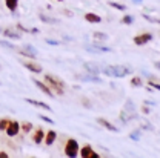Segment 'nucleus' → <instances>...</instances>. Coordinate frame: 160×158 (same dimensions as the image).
I'll return each instance as SVG.
<instances>
[{
    "label": "nucleus",
    "mask_w": 160,
    "mask_h": 158,
    "mask_svg": "<svg viewBox=\"0 0 160 158\" xmlns=\"http://www.w3.org/2000/svg\"><path fill=\"white\" fill-rule=\"evenodd\" d=\"M63 14H65V16H68V17H72V12H71V11H66V9H65V11H63Z\"/></svg>",
    "instance_id": "obj_39"
},
{
    "label": "nucleus",
    "mask_w": 160,
    "mask_h": 158,
    "mask_svg": "<svg viewBox=\"0 0 160 158\" xmlns=\"http://www.w3.org/2000/svg\"><path fill=\"white\" fill-rule=\"evenodd\" d=\"M92 39L96 40V41H106L108 40V34H105V32H92Z\"/></svg>",
    "instance_id": "obj_21"
},
{
    "label": "nucleus",
    "mask_w": 160,
    "mask_h": 158,
    "mask_svg": "<svg viewBox=\"0 0 160 158\" xmlns=\"http://www.w3.org/2000/svg\"><path fill=\"white\" fill-rule=\"evenodd\" d=\"M45 83L49 86V89L52 92H56L57 95H63L65 94V83L56 77V75H51V74H45Z\"/></svg>",
    "instance_id": "obj_2"
},
{
    "label": "nucleus",
    "mask_w": 160,
    "mask_h": 158,
    "mask_svg": "<svg viewBox=\"0 0 160 158\" xmlns=\"http://www.w3.org/2000/svg\"><path fill=\"white\" fill-rule=\"evenodd\" d=\"M22 65H23L29 72H32V74H42V72H43V69H42V66H40L39 63H34V61H22Z\"/></svg>",
    "instance_id": "obj_9"
},
{
    "label": "nucleus",
    "mask_w": 160,
    "mask_h": 158,
    "mask_svg": "<svg viewBox=\"0 0 160 158\" xmlns=\"http://www.w3.org/2000/svg\"><path fill=\"white\" fill-rule=\"evenodd\" d=\"M46 43L48 45H54V46H57V45H60L59 40H52V39H46Z\"/></svg>",
    "instance_id": "obj_33"
},
{
    "label": "nucleus",
    "mask_w": 160,
    "mask_h": 158,
    "mask_svg": "<svg viewBox=\"0 0 160 158\" xmlns=\"http://www.w3.org/2000/svg\"><path fill=\"white\" fill-rule=\"evenodd\" d=\"M154 68H156V69H159V71H160V61H156V63H154Z\"/></svg>",
    "instance_id": "obj_41"
},
{
    "label": "nucleus",
    "mask_w": 160,
    "mask_h": 158,
    "mask_svg": "<svg viewBox=\"0 0 160 158\" xmlns=\"http://www.w3.org/2000/svg\"><path fill=\"white\" fill-rule=\"evenodd\" d=\"M83 68H85V72H88V74H94V75L102 74V69H103L102 65L94 63V61H86V63L83 65Z\"/></svg>",
    "instance_id": "obj_5"
},
{
    "label": "nucleus",
    "mask_w": 160,
    "mask_h": 158,
    "mask_svg": "<svg viewBox=\"0 0 160 158\" xmlns=\"http://www.w3.org/2000/svg\"><path fill=\"white\" fill-rule=\"evenodd\" d=\"M140 135H142L140 129H136V131H132V132L129 134V138L134 140V141H139V140H140Z\"/></svg>",
    "instance_id": "obj_27"
},
{
    "label": "nucleus",
    "mask_w": 160,
    "mask_h": 158,
    "mask_svg": "<svg viewBox=\"0 0 160 158\" xmlns=\"http://www.w3.org/2000/svg\"><path fill=\"white\" fill-rule=\"evenodd\" d=\"M102 72L108 77H116V79H123L126 75H129L132 71L131 68L128 66H123V65H109V66H103Z\"/></svg>",
    "instance_id": "obj_1"
},
{
    "label": "nucleus",
    "mask_w": 160,
    "mask_h": 158,
    "mask_svg": "<svg viewBox=\"0 0 160 158\" xmlns=\"http://www.w3.org/2000/svg\"><path fill=\"white\" fill-rule=\"evenodd\" d=\"M132 2H134V3H142L143 0H132Z\"/></svg>",
    "instance_id": "obj_42"
},
{
    "label": "nucleus",
    "mask_w": 160,
    "mask_h": 158,
    "mask_svg": "<svg viewBox=\"0 0 160 158\" xmlns=\"http://www.w3.org/2000/svg\"><path fill=\"white\" fill-rule=\"evenodd\" d=\"M142 112H143V114H149V112H151V109L148 108V104H145V106H142Z\"/></svg>",
    "instance_id": "obj_35"
},
{
    "label": "nucleus",
    "mask_w": 160,
    "mask_h": 158,
    "mask_svg": "<svg viewBox=\"0 0 160 158\" xmlns=\"http://www.w3.org/2000/svg\"><path fill=\"white\" fill-rule=\"evenodd\" d=\"M91 46H94L99 52H112V48H109V46H105L103 45V41H92V45Z\"/></svg>",
    "instance_id": "obj_16"
},
{
    "label": "nucleus",
    "mask_w": 160,
    "mask_h": 158,
    "mask_svg": "<svg viewBox=\"0 0 160 158\" xmlns=\"http://www.w3.org/2000/svg\"><path fill=\"white\" fill-rule=\"evenodd\" d=\"M0 158H9V155H8L5 151H2V152H0Z\"/></svg>",
    "instance_id": "obj_38"
},
{
    "label": "nucleus",
    "mask_w": 160,
    "mask_h": 158,
    "mask_svg": "<svg viewBox=\"0 0 160 158\" xmlns=\"http://www.w3.org/2000/svg\"><path fill=\"white\" fill-rule=\"evenodd\" d=\"M20 129H22L23 132H26V134H28V132H31V131H32V123H29V121H25V123L20 126Z\"/></svg>",
    "instance_id": "obj_26"
},
{
    "label": "nucleus",
    "mask_w": 160,
    "mask_h": 158,
    "mask_svg": "<svg viewBox=\"0 0 160 158\" xmlns=\"http://www.w3.org/2000/svg\"><path fill=\"white\" fill-rule=\"evenodd\" d=\"M9 121H11V120H8V118H2L0 120V131H5V129L8 127Z\"/></svg>",
    "instance_id": "obj_29"
},
{
    "label": "nucleus",
    "mask_w": 160,
    "mask_h": 158,
    "mask_svg": "<svg viewBox=\"0 0 160 158\" xmlns=\"http://www.w3.org/2000/svg\"><path fill=\"white\" fill-rule=\"evenodd\" d=\"M120 120H122V123H128L129 120H132V117H131V115H129L125 109H123V111L120 112Z\"/></svg>",
    "instance_id": "obj_25"
},
{
    "label": "nucleus",
    "mask_w": 160,
    "mask_h": 158,
    "mask_svg": "<svg viewBox=\"0 0 160 158\" xmlns=\"http://www.w3.org/2000/svg\"><path fill=\"white\" fill-rule=\"evenodd\" d=\"M57 2H63V0H57Z\"/></svg>",
    "instance_id": "obj_44"
},
{
    "label": "nucleus",
    "mask_w": 160,
    "mask_h": 158,
    "mask_svg": "<svg viewBox=\"0 0 160 158\" xmlns=\"http://www.w3.org/2000/svg\"><path fill=\"white\" fill-rule=\"evenodd\" d=\"M56 140H57V132H56V131H49V132H46V137H45V144H46V146L54 144Z\"/></svg>",
    "instance_id": "obj_18"
},
{
    "label": "nucleus",
    "mask_w": 160,
    "mask_h": 158,
    "mask_svg": "<svg viewBox=\"0 0 160 158\" xmlns=\"http://www.w3.org/2000/svg\"><path fill=\"white\" fill-rule=\"evenodd\" d=\"M91 151H92V147H91V144H86V146H83L82 149H80V157L82 158H86L89 154H91Z\"/></svg>",
    "instance_id": "obj_22"
},
{
    "label": "nucleus",
    "mask_w": 160,
    "mask_h": 158,
    "mask_svg": "<svg viewBox=\"0 0 160 158\" xmlns=\"http://www.w3.org/2000/svg\"><path fill=\"white\" fill-rule=\"evenodd\" d=\"M111 8H116V9H119V11H126V6L123 5V3H119V2H109L108 3Z\"/></svg>",
    "instance_id": "obj_24"
},
{
    "label": "nucleus",
    "mask_w": 160,
    "mask_h": 158,
    "mask_svg": "<svg viewBox=\"0 0 160 158\" xmlns=\"http://www.w3.org/2000/svg\"><path fill=\"white\" fill-rule=\"evenodd\" d=\"M19 52L23 55V57H26V59H36L37 57V49L34 48V46H31V45H23L22 48L19 49Z\"/></svg>",
    "instance_id": "obj_6"
},
{
    "label": "nucleus",
    "mask_w": 160,
    "mask_h": 158,
    "mask_svg": "<svg viewBox=\"0 0 160 158\" xmlns=\"http://www.w3.org/2000/svg\"><path fill=\"white\" fill-rule=\"evenodd\" d=\"M40 118L43 120V121H46V123H49V124H54V120H51L49 117H45V115H40Z\"/></svg>",
    "instance_id": "obj_34"
},
{
    "label": "nucleus",
    "mask_w": 160,
    "mask_h": 158,
    "mask_svg": "<svg viewBox=\"0 0 160 158\" xmlns=\"http://www.w3.org/2000/svg\"><path fill=\"white\" fill-rule=\"evenodd\" d=\"M145 104H149V106H156V101H149V100H148V101H145Z\"/></svg>",
    "instance_id": "obj_40"
},
{
    "label": "nucleus",
    "mask_w": 160,
    "mask_h": 158,
    "mask_svg": "<svg viewBox=\"0 0 160 158\" xmlns=\"http://www.w3.org/2000/svg\"><path fill=\"white\" fill-rule=\"evenodd\" d=\"M142 129H146V131H154V127L151 124H142Z\"/></svg>",
    "instance_id": "obj_37"
},
{
    "label": "nucleus",
    "mask_w": 160,
    "mask_h": 158,
    "mask_svg": "<svg viewBox=\"0 0 160 158\" xmlns=\"http://www.w3.org/2000/svg\"><path fill=\"white\" fill-rule=\"evenodd\" d=\"M2 34L5 36V39H11V40H20L22 39V34H20L19 31H14V29H11V28L3 29Z\"/></svg>",
    "instance_id": "obj_11"
},
{
    "label": "nucleus",
    "mask_w": 160,
    "mask_h": 158,
    "mask_svg": "<svg viewBox=\"0 0 160 158\" xmlns=\"http://www.w3.org/2000/svg\"><path fill=\"white\" fill-rule=\"evenodd\" d=\"M5 5L11 12H16V9L19 6V0H5Z\"/></svg>",
    "instance_id": "obj_20"
},
{
    "label": "nucleus",
    "mask_w": 160,
    "mask_h": 158,
    "mask_svg": "<svg viewBox=\"0 0 160 158\" xmlns=\"http://www.w3.org/2000/svg\"><path fill=\"white\" fill-rule=\"evenodd\" d=\"M0 45H2V46H5V48H8V49H12V51L16 49V46H14L12 43L6 41V40H0Z\"/></svg>",
    "instance_id": "obj_30"
},
{
    "label": "nucleus",
    "mask_w": 160,
    "mask_h": 158,
    "mask_svg": "<svg viewBox=\"0 0 160 158\" xmlns=\"http://www.w3.org/2000/svg\"><path fill=\"white\" fill-rule=\"evenodd\" d=\"M148 84H149V88H154V89L160 91V84H159V83H154L152 80H149V81H148Z\"/></svg>",
    "instance_id": "obj_32"
},
{
    "label": "nucleus",
    "mask_w": 160,
    "mask_h": 158,
    "mask_svg": "<svg viewBox=\"0 0 160 158\" xmlns=\"http://www.w3.org/2000/svg\"><path fill=\"white\" fill-rule=\"evenodd\" d=\"M31 158H34V157H31Z\"/></svg>",
    "instance_id": "obj_45"
},
{
    "label": "nucleus",
    "mask_w": 160,
    "mask_h": 158,
    "mask_svg": "<svg viewBox=\"0 0 160 158\" xmlns=\"http://www.w3.org/2000/svg\"><path fill=\"white\" fill-rule=\"evenodd\" d=\"M76 79L80 80V81H85V83H103V80L100 79L99 75H94V74H88V72H85V74H76Z\"/></svg>",
    "instance_id": "obj_4"
},
{
    "label": "nucleus",
    "mask_w": 160,
    "mask_h": 158,
    "mask_svg": "<svg viewBox=\"0 0 160 158\" xmlns=\"http://www.w3.org/2000/svg\"><path fill=\"white\" fill-rule=\"evenodd\" d=\"M45 140V131L39 127L36 132H34V135H32V141L36 143V144H42V141Z\"/></svg>",
    "instance_id": "obj_17"
},
{
    "label": "nucleus",
    "mask_w": 160,
    "mask_h": 158,
    "mask_svg": "<svg viewBox=\"0 0 160 158\" xmlns=\"http://www.w3.org/2000/svg\"><path fill=\"white\" fill-rule=\"evenodd\" d=\"M39 19L42 20L43 23H46V25H57V23H59V19L51 17V16H46V14H42V12H39Z\"/></svg>",
    "instance_id": "obj_15"
},
{
    "label": "nucleus",
    "mask_w": 160,
    "mask_h": 158,
    "mask_svg": "<svg viewBox=\"0 0 160 158\" xmlns=\"http://www.w3.org/2000/svg\"><path fill=\"white\" fill-rule=\"evenodd\" d=\"M5 132H6L8 137H16V135L20 132L19 121H9V124H8V127L5 129Z\"/></svg>",
    "instance_id": "obj_8"
},
{
    "label": "nucleus",
    "mask_w": 160,
    "mask_h": 158,
    "mask_svg": "<svg viewBox=\"0 0 160 158\" xmlns=\"http://www.w3.org/2000/svg\"><path fill=\"white\" fill-rule=\"evenodd\" d=\"M125 111L132 117V118H137V112H136V104H134V101L132 100H128L126 103H125Z\"/></svg>",
    "instance_id": "obj_13"
},
{
    "label": "nucleus",
    "mask_w": 160,
    "mask_h": 158,
    "mask_svg": "<svg viewBox=\"0 0 160 158\" xmlns=\"http://www.w3.org/2000/svg\"><path fill=\"white\" fill-rule=\"evenodd\" d=\"M97 123H99L100 126H103L105 129H108L109 132H119V129L111 123V121H108V120H105V118H97Z\"/></svg>",
    "instance_id": "obj_12"
},
{
    "label": "nucleus",
    "mask_w": 160,
    "mask_h": 158,
    "mask_svg": "<svg viewBox=\"0 0 160 158\" xmlns=\"http://www.w3.org/2000/svg\"><path fill=\"white\" fill-rule=\"evenodd\" d=\"M86 158H100V155L97 154V152H94V151H91V154L88 155Z\"/></svg>",
    "instance_id": "obj_36"
},
{
    "label": "nucleus",
    "mask_w": 160,
    "mask_h": 158,
    "mask_svg": "<svg viewBox=\"0 0 160 158\" xmlns=\"http://www.w3.org/2000/svg\"><path fill=\"white\" fill-rule=\"evenodd\" d=\"M34 84L39 88V89L42 91V92H43V94H45V95H48V97H54V95H52V91L49 89V86H48L45 81H42V80H37V79H36V80H34Z\"/></svg>",
    "instance_id": "obj_10"
},
{
    "label": "nucleus",
    "mask_w": 160,
    "mask_h": 158,
    "mask_svg": "<svg viewBox=\"0 0 160 158\" xmlns=\"http://www.w3.org/2000/svg\"><path fill=\"white\" fill-rule=\"evenodd\" d=\"M65 154L68 158H77L79 155V143L74 138H69L65 144Z\"/></svg>",
    "instance_id": "obj_3"
},
{
    "label": "nucleus",
    "mask_w": 160,
    "mask_h": 158,
    "mask_svg": "<svg viewBox=\"0 0 160 158\" xmlns=\"http://www.w3.org/2000/svg\"><path fill=\"white\" fill-rule=\"evenodd\" d=\"M131 86H132V88H142V86H143V80H142V77H140V75L132 77V79H131Z\"/></svg>",
    "instance_id": "obj_23"
},
{
    "label": "nucleus",
    "mask_w": 160,
    "mask_h": 158,
    "mask_svg": "<svg viewBox=\"0 0 160 158\" xmlns=\"http://www.w3.org/2000/svg\"><path fill=\"white\" fill-rule=\"evenodd\" d=\"M26 103H29V104H34V106H37V108H42V109H45V111H52L51 108H49V104L48 103H43V101H37V100H32V98H25Z\"/></svg>",
    "instance_id": "obj_14"
},
{
    "label": "nucleus",
    "mask_w": 160,
    "mask_h": 158,
    "mask_svg": "<svg viewBox=\"0 0 160 158\" xmlns=\"http://www.w3.org/2000/svg\"><path fill=\"white\" fill-rule=\"evenodd\" d=\"M85 20L89 22V23H102V17L94 14V12H86L85 14Z\"/></svg>",
    "instance_id": "obj_19"
},
{
    "label": "nucleus",
    "mask_w": 160,
    "mask_h": 158,
    "mask_svg": "<svg viewBox=\"0 0 160 158\" xmlns=\"http://www.w3.org/2000/svg\"><path fill=\"white\" fill-rule=\"evenodd\" d=\"M142 17L146 19L148 22H151V23H159L160 25V19H154V17H151V16H148V14H142Z\"/></svg>",
    "instance_id": "obj_31"
},
{
    "label": "nucleus",
    "mask_w": 160,
    "mask_h": 158,
    "mask_svg": "<svg viewBox=\"0 0 160 158\" xmlns=\"http://www.w3.org/2000/svg\"><path fill=\"white\" fill-rule=\"evenodd\" d=\"M2 31H3V29H2V28H0V32H2Z\"/></svg>",
    "instance_id": "obj_43"
},
{
    "label": "nucleus",
    "mask_w": 160,
    "mask_h": 158,
    "mask_svg": "<svg viewBox=\"0 0 160 158\" xmlns=\"http://www.w3.org/2000/svg\"><path fill=\"white\" fill-rule=\"evenodd\" d=\"M152 40V34H149V32H145V34H139V36H136L134 37V43L137 45V46H145L146 43H149Z\"/></svg>",
    "instance_id": "obj_7"
},
{
    "label": "nucleus",
    "mask_w": 160,
    "mask_h": 158,
    "mask_svg": "<svg viewBox=\"0 0 160 158\" xmlns=\"http://www.w3.org/2000/svg\"><path fill=\"white\" fill-rule=\"evenodd\" d=\"M132 22H134V17H132V16H123V19H122V23H123V25H132Z\"/></svg>",
    "instance_id": "obj_28"
}]
</instances>
